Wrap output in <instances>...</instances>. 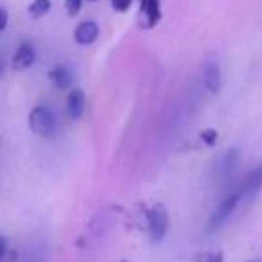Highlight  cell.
Returning <instances> with one entry per match:
<instances>
[{
    "instance_id": "6da1fadb",
    "label": "cell",
    "mask_w": 262,
    "mask_h": 262,
    "mask_svg": "<svg viewBox=\"0 0 262 262\" xmlns=\"http://www.w3.org/2000/svg\"><path fill=\"white\" fill-rule=\"evenodd\" d=\"M29 126L33 133L43 139H51L56 133V119L47 106H34L29 113Z\"/></svg>"
},
{
    "instance_id": "7a4b0ae2",
    "label": "cell",
    "mask_w": 262,
    "mask_h": 262,
    "mask_svg": "<svg viewBox=\"0 0 262 262\" xmlns=\"http://www.w3.org/2000/svg\"><path fill=\"white\" fill-rule=\"evenodd\" d=\"M147 225H149V235L153 243H160L169 230V212L165 205L158 203L147 214Z\"/></svg>"
},
{
    "instance_id": "3957f363",
    "label": "cell",
    "mask_w": 262,
    "mask_h": 262,
    "mask_svg": "<svg viewBox=\"0 0 262 262\" xmlns=\"http://www.w3.org/2000/svg\"><path fill=\"white\" fill-rule=\"evenodd\" d=\"M241 196H243V192H233V194H230V196H226L225 200L215 207V210L212 212V215H210V221H208V230H210V232L221 228V226L228 221V217L233 214L237 203H239Z\"/></svg>"
},
{
    "instance_id": "277c9868",
    "label": "cell",
    "mask_w": 262,
    "mask_h": 262,
    "mask_svg": "<svg viewBox=\"0 0 262 262\" xmlns=\"http://www.w3.org/2000/svg\"><path fill=\"white\" fill-rule=\"evenodd\" d=\"M140 16H142V27L146 29L157 26L162 16L160 0H140Z\"/></svg>"
},
{
    "instance_id": "5b68a950",
    "label": "cell",
    "mask_w": 262,
    "mask_h": 262,
    "mask_svg": "<svg viewBox=\"0 0 262 262\" xmlns=\"http://www.w3.org/2000/svg\"><path fill=\"white\" fill-rule=\"evenodd\" d=\"M74 38L79 45H92L99 38V26L92 20L81 22L74 31Z\"/></svg>"
},
{
    "instance_id": "8992f818",
    "label": "cell",
    "mask_w": 262,
    "mask_h": 262,
    "mask_svg": "<svg viewBox=\"0 0 262 262\" xmlns=\"http://www.w3.org/2000/svg\"><path fill=\"white\" fill-rule=\"evenodd\" d=\"M34 59H36V52H34L33 45L22 43L18 49H16L15 56H13V69L15 70H26L33 65Z\"/></svg>"
},
{
    "instance_id": "52a82bcc",
    "label": "cell",
    "mask_w": 262,
    "mask_h": 262,
    "mask_svg": "<svg viewBox=\"0 0 262 262\" xmlns=\"http://www.w3.org/2000/svg\"><path fill=\"white\" fill-rule=\"evenodd\" d=\"M84 106H86L84 92L81 90V88L70 90L69 97H67V112H69L70 119H79V117L84 113Z\"/></svg>"
},
{
    "instance_id": "ba28073f",
    "label": "cell",
    "mask_w": 262,
    "mask_h": 262,
    "mask_svg": "<svg viewBox=\"0 0 262 262\" xmlns=\"http://www.w3.org/2000/svg\"><path fill=\"white\" fill-rule=\"evenodd\" d=\"M203 81L205 86L210 94H217L221 90L223 84V77H221V69H219L217 63H208L203 70Z\"/></svg>"
},
{
    "instance_id": "9c48e42d",
    "label": "cell",
    "mask_w": 262,
    "mask_h": 262,
    "mask_svg": "<svg viewBox=\"0 0 262 262\" xmlns=\"http://www.w3.org/2000/svg\"><path fill=\"white\" fill-rule=\"evenodd\" d=\"M49 77H51V81L58 88H69L70 83H72V72H70V69L65 65H56L54 69L51 70Z\"/></svg>"
},
{
    "instance_id": "30bf717a",
    "label": "cell",
    "mask_w": 262,
    "mask_h": 262,
    "mask_svg": "<svg viewBox=\"0 0 262 262\" xmlns=\"http://www.w3.org/2000/svg\"><path fill=\"white\" fill-rule=\"evenodd\" d=\"M260 189H262V164L250 172V176L246 178V183L243 187V194L244 196H253Z\"/></svg>"
},
{
    "instance_id": "8fae6325",
    "label": "cell",
    "mask_w": 262,
    "mask_h": 262,
    "mask_svg": "<svg viewBox=\"0 0 262 262\" xmlns=\"http://www.w3.org/2000/svg\"><path fill=\"white\" fill-rule=\"evenodd\" d=\"M51 11V0H33L27 8V13L33 18H41Z\"/></svg>"
},
{
    "instance_id": "7c38bea8",
    "label": "cell",
    "mask_w": 262,
    "mask_h": 262,
    "mask_svg": "<svg viewBox=\"0 0 262 262\" xmlns=\"http://www.w3.org/2000/svg\"><path fill=\"white\" fill-rule=\"evenodd\" d=\"M235 164H237V151H230V153L225 155V158H223V174H228V172H232L233 169H235Z\"/></svg>"
},
{
    "instance_id": "4fadbf2b",
    "label": "cell",
    "mask_w": 262,
    "mask_h": 262,
    "mask_svg": "<svg viewBox=\"0 0 262 262\" xmlns=\"http://www.w3.org/2000/svg\"><path fill=\"white\" fill-rule=\"evenodd\" d=\"M200 137L207 146H214V144L217 142V131L215 129H203L200 133Z\"/></svg>"
},
{
    "instance_id": "5bb4252c",
    "label": "cell",
    "mask_w": 262,
    "mask_h": 262,
    "mask_svg": "<svg viewBox=\"0 0 262 262\" xmlns=\"http://www.w3.org/2000/svg\"><path fill=\"white\" fill-rule=\"evenodd\" d=\"M198 262H225V255L223 251H214V253H203Z\"/></svg>"
},
{
    "instance_id": "9a60e30c",
    "label": "cell",
    "mask_w": 262,
    "mask_h": 262,
    "mask_svg": "<svg viewBox=\"0 0 262 262\" xmlns=\"http://www.w3.org/2000/svg\"><path fill=\"white\" fill-rule=\"evenodd\" d=\"M81 4L83 0H65V9L70 16H76L81 11Z\"/></svg>"
},
{
    "instance_id": "2e32d148",
    "label": "cell",
    "mask_w": 262,
    "mask_h": 262,
    "mask_svg": "<svg viewBox=\"0 0 262 262\" xmlns=\"http://www.w3.org/2000/svg\"><path fill=\"white\" fill-rule=\"evenodd\" d=\"M131 2H133V0H112V8L119 13H124L129 9Z\"/></svg>"
},
{
    "instance_id": "e0dca14e",
    "label": "cell",
    "mask_w": 262,
    "mask_h": 262,
    "mask_svg": "<svg viewBox=\"0 0 262 262\" xmlns=\"http://www.w3.org/2000/svg\"><path fill=\"white\" fill-rule=\"evenodd\" d=\"M24 262H43V260H41V257H40V248H38V250H29V251H27L26 260H24Z\"/></svg>"
},
{
    "instance_id": "ac0fdd59",
    "label": "cell",
    "mask_w": 262,
    "mask_h": 262,
    "mask_svg": "<svg viewBox=\"0 0 262 262\" xmlns=\"http://www.w3.org/2000/svg\"><path fill=\"white\" fill-rule=\"evenodd\" d=\"M0 16H2V24H0V31L8 29V9L2 8L0 9Z\"/></svg>"
},
{
    "instance_id": "d6986e66",
    "label": "cell",
    "mask_w": 262,
    "mask_h": 262,
    "mask_svg": "<svg viewBox=\"0 0 262 262\" xmlns=\"http://www.w3.org/2000/svg\"><path fill=\"white\" fill-rule=\"evenodd\" d=\"M88 2H97V0H88Z\"/></svg>"
},
{
    "instance_id": "ffe728a7",
    "label": "cell",
    "mask_w": 262,
    "mask_h": 262,
    "mask_svg": "<svg viewBox=\"0 0 262 262\" xmlns=\"http://www.w3.org/2000/svg\"><path fill=\"white\" fill-rule=\"evenodd\" d=\"M120 262H127V260H120Z\"/></svg>"
}]
</instances>
